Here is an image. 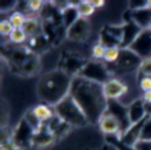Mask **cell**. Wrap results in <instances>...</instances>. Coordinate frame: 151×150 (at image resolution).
I'll use <instances>...</instances> for the list:
<instances>
[{
	"label": "cell",
	"mask_w": 151,
	"mask_h": 150,
	"mask_svg": "<svg viewBox=\"0 0 151 150\" xmlns=\"http://www.w3.org/2000/svg\"><path fill=\"white\" fill-rule=\"evenodd\" d=\"M103 85L80 76L72 78L70 94L79 105L88 123H99L107 110L109 99L104 93Z\"/></svg>",
	"instance_id": "1"
},
{
	"label": "cell",
	"mask_w": 151,
	"mask_h": 150,
	"mask_svg": "<svg viewBox=\"0 0 151 150\" xmlns=\"http://www.w3.org/2000/svg\"><path fill=\"white\" fill-rule=\"evenodd\" d=\"M71 76L64 70H53L45 73L38 81V97L47 105H57L70 94Z\"/></svg>",
	"instance_id": "2"
},
{
	"label": "cell",
	"mask_w": 151,
	"mask_h": 150,
	"mask_svg": "<svg viewBox=\"0 0 151 150\" xmlns=\"http://www.w3.org/2000/svg\"><path fill=\"white\" fill-rule=\"evenodd\" d=\"M54 113L68 125L84 126L88 123L86 116L71 94L66 96L60 103L54 106Z\"/></svg>",
	"instance_id": "3"
},
{
	"label": "cell",
	"mask_w": 151,
	"mask_h": 150,
	"mask_svg": "<svg viewBox=\"0 0 151 150\" xmlns=\"http://www.w3.org/2000/svg\"><path fill=\"white\" fill-rule=\"evenodd\" d=\"M78 76L84 77L90 80H93V81H97V83H100V84H105L107 80L111 79L106 67L99 61L87 63L81 69V71L78 73Z\"/></svg>",
	"instance_id": "4"
},
{
	"label": "cell",
	"mask_w": 151,
	"mask_h": 150,
	"mask_svg": "<svg viewBox=\"0 0 151 150\" xmlns=\"http://www.w3.org/2000/svg\"><path fill=\"white\" fill-rule=\"evenodd\" d=\"M142 59L151 58V30L144 28L129 47Z\"/></svg>",
	"instance_id": "5"
},
{
	"label": "cell",
	"mask_w": 151,
	"mask_h": 150,
	"mask_svg": "<svg viewBox=\"0 0 151 150\" xmlns=\"http://www.w3.org/2000/svg\"><path fill=\"white\" fill-rule=\"evenodd\" d=\"M142 60L143 59L130 48H120V56L116 61V65L120 71H131L136 67H139Z\"/></svg>",
	"instance_id": "6"
},
{
	"label": "cell",
	"mask_w": 151,
	"mask_h": 150,
	"mask_svg": "<svg viewBox=\"0 0 151 150\" xmlns=\"http://www.w3.org/2000/svg\"><path fill=\"white\" fill-rule=\"evenodd\" d=\"M90 34V25L86 19L79 18L68 30H67V37L72 40L81 41L85 40Z\"/></svg>",
	"instance_id": "7"
},
{
	"label": "cell",
	"mask_w": 151,
	"mask_h": 150,
	"mask_svg": "<svg viewBox=\"0 0 151 150\" xmlns=\"http://www.w3.org/2000/svg\"><path fill=\"white\" fill-rule=\"evenodd\" d=\"M103 86H104V93L109 100L118 99L119 97H122L127 92V86L120 80L114 78H111L110 80H107Z\"/></svg>",
	"instance_id": "8"
},
{
	"label": "cell",
	"mask_w": 151,
	"mask_h": 150,
	"mask_svg": "<svg viewBox=\"0 0 151 150\" xmlns=\"http://www.w3.org/2000/svg\"><path fill=\"white\" fill-rule=\"evenodd\" d=\"M124 26V35H123V40L120 44L122 48H129L131 46V44L136 40V38L139 35V33L142 32V27L138 26L133 20H129V22H126Z\"/></svg>",
	"instance_id": "9"
},
{
	"label": "cell",
	"mask_w": 151,
	"mask_h": 150,
	"mask_svg": "<svg viewBox=\"0 0 151 150\" xmlns=\"http://www.w3.org/2000/svg\"><path fill=\"white\" fill-rule=\"evenodd\" d=\"M127 113H129V120H130L131 125L143 120L144 118H146L149 116L146 112L145 102L142 99H137V100L132 102V104L127 109Z\"/></svg>",
	"instance_id": "10"
},
{
	"label": "cell",
	"mask_w": 151,
	"mask_h": 150,
	"mask_svg": "<svg viewBox=\"0 0 151 150\" xmlns=\"http://www.w3.org/2000/svg\"><path fill=\"white\" fill-rule=\"evenodd\" d=\"M99 126L103 132L109 135H114L122 131V125L118 118H116L113 115L109 113L107 111L104 113L101 119L99 120Z\"/></svg>",
	"instance_id": "11"
},
{
	"label": "cell",
	"mask_w": 151,
	"mask_h": 150,
	"mask_svg": "<svg viewBox=\"0 0 151 150\" xmlns=\"http://www.w3.org/2000/svg\"><path fill=\"white\" fill-rule=\"evenodd\" d=\"M131 20H133L138 26H140L143 30L147 28L149 22L151 21V8H142V9H134L131 12Z\"/></svg>",
	"instance_id": "12"
},
{
	"label": "cell",
	"mask_w": 151,
	"mask_h": 150,
	"mask_svg": "<svg viewBox=\"0 0 151 150\" xmlns=\"http://www.w3.org/2000/svg\"><path fill=\"white\" fill-rule=\"evenodd\" d=\"M53 138H54V135L51 131H46L41 126V129L34 133L32 143L33 145H37V146H46L53 141Z\"/></svg>",
	"instance_id": "13"
},
{
	"label": "cell",
	"mask_w": 151,
	"mask_h": 150,
	"mask_svg": "<svg viewBox=\"0 0 151 150\" xmlns=\"http://www.w3.org/2000/svg\"><path fill=\"white\" fill-rule=\"evenodd\" d=\"M80 18L77 5L76 6H67L65 9H63V21L65 27L68 30L78 19Z\"/></svg>",
	"instance_id": "14"
},
{
	"label": "cell",
	"mask_w": 151,
	"mask_h": 150,
	"mask_svg": "<svg viewBox=\"0 0 151 150\" xmlns=\"http://www.w3.org/2000/svg\"><path fill=\"white\" fill-rule=\"evenodd\" d=\"M32 110H33L34 115L39 118V120H41V122L50 120V119H52L53 116L55 115V113L53 112V110L50 107V105H46V104H39V105L34 106Z\"/></svg>",
	"instance_id": "15"
},
{
	"label": "cell",
	"mask_w": 151,
	"mask_h": 150,
	"mask_svg": "<svg viewBox=\"0 0 151 150\" xmlns=\"http://www.w3.org/2000/svg\"><path fill=\"white\" fill-rule=\"evenodd\" d=\"M24 120L29 125V128L34 131V133L38 132V131L41 129V126H42V124H41L42 122L39 120V118L34 115L33 110H28V111L25 113V116H24Z\"/></svg>",
	"instance_id": "16"
},
{
	"label": "cell",
	"mask_w": 151,
	"mask_h": 150,
	"mask_svg": "<svg viewBox=\"0 0 151 150\" xmlns=\"http://www.w3.org/2000/svg\"><path fill=\"white\" fill-rule=\"evenodd\" d=\"M100 44L103 46H105L106 48L107 47H114V46L120 47V41L117 38H114L112 34H110L105 28L100 33Z\"/></svg>",
	"instance_id": "17"
},
{
	"label": "cell",
	"mask_w": 151,
	"mask_h": 150,
	"mask_svg": "<svg viewBox=\"0 0 151 150\" xmlns=\"http://www.w3.org/2000/svg\"><path fill=\"white\" fill-rule=\"evenodd\" d=\"M22 30L25 31V33L27 34V37H35V35H38V30H39L38 20L34 19V18L26 19V22H25Z\"/></svg>",
	"instance_id": "18"
},
{
	"label": "cell",
	"mask_w": 151,
	"mask_h": 150,
	"mask_svg": "<svg viewBox=\"0 0 151 150\" xmlns=\"http://www.w3.org/2000/svg\"><path fill=\"white\" fill-rule=\"evenodd\" d=\"M77 8H78L80 18H84V19H86V17L91 15L94 12V7L92 6L91 1H80V2H78Z\"/></svg>",
	"instance_id": "19"
},
{
	"label": "cell",
	"mask_w": 151,
	"mask_h": 150,
	"mask_svg": "<svg viewBox=\"0 0 151 150\" xmlns=\"http://www.w3.org/2000/svg\"><path fill=\"white\" fill-rule=\"evenodd\" d=\"M22 71L27 74H34L37 72V70L39 69V61L34 58V57H31L28 58L24 64H22Z\"/></svg>",
	"instance_id": "20"
},
{
	"label": "cell",
	"mask_w": 151,
	"mask_h": 150,
	"mask_svg": "<svg viewBox=\"0 0 151 150\" xmlns=\"http://www.w3.org/2000/svg\"><path fill=\"white\" fill-rule=\"evenodd\" d=\"M120 56V47L114 46V47H107L105 50V54H104V60L107 63H114L118 60Z\"/></svg>",
	"instance_id": "21"
},
{
	"label": "cell",
	"mask_w": 151,
	"mask_h": 150,
	"mask_svg": "<svg viewBox=\"0 0 151 150\" xmlns=\"http://www.w3.org/2000/svg\"><path fill=\"white\" fill-rule=\"evenodd\" d=\"M9 21L14 28H22L25 22H26V18H25V14L22 12L18 11V12H14L9 17Z\"/></svg>",
	"instance_id": "22"
},
{
	"label": "cell",
	"mask_w": 151,
	"mask_h": 150,
	"mask_svg": "<svg viewBox=\"0 0 151 150\" xmlns=\"http://www.w3.org/2000/svg\"><path fill=\"white\" fill-rule=\"evenodd\" d=\"M9 40L12 41V43H14V44H21V43H24L25 40H26V38H27V34L25 33V31L22 30V28H14L13 31H12V33L9 34Z\"/></svg>",
	"instance_id": "23"
},
{
	"label": "cell",
	"mask_w": 151,
	"mask_h": 150,
	"mask_svg": "<svg viewBox=\"0 0 151 150\" xmlns=\"http://www.w3.org/2000/svg\"><path fill=\"white\" fill-rule=\"evenodd\" d=\"M139 141H150L151 142V116H149L144 123Z\"/></svg>",
	"instance_id": "24"
},
{
	"label": "cell",
	"mask_w": 151,
	"mask_h": 150,
	"mask_svg": "<svg viewBox=\"0 0 151 150\" xmlns=\"http://www.w3.org/2000/svg\"><path fill=\"white\" fill-rule=\"evenodd\" d=\"M13 30H14V27L12 26L9 20H2L0 22V33L2 37H9V34L12 33Z\"/></svg>",
	"instance_id": "25"
},
{
	"label": "cell",
	"mask_w": 151,
	"mask_h": 150,
	"mask_svg": "<svg viewBox=\"0 0 151 150\" xmlns=\"http://www.w3.org/2000/svg\"><path fill=\"white\" fill-rule=\"evenodd\" d=\"M139 71L144 76L151 77V58H145L142 60L140 66H139Z\"/></svg>",
	"instance_id": "26"
},
{
	"label": "cell",
	"mask_w": 151,
	"mask_h": 150,
	"mask_svg": "<svg viewBox=\"0 0 151 150\" xmlns=\"http://www.w3.org/2000/svg\"><path fill=\"white\" fill-rule=\"evenodd\" d=\"M105 50H106V47H105V46H103L100 43H98L97 45H94V46L92 47V56H93L96 59L104 58Z\"/></svg>",
	"instance_id": "27"
},
{
	"label": "cell",
	"mask_w": 151,
	"mask_h": 150,
	"mask_svg": "<svg viewBox=\"0 0 151 150\" xmlns=\"http://www.w3.org/2000/svg\"><path fill=\"white\" fill-rule=\"evenodd\" d=\"M139 86L144 92L151 91V77L149 76H144L140 80H139Z\"/></svg>",
	"instance_id": "28"
},
{
	"label": "cell",
	"mask_w": 151,
	"mask_h": 150,
	"mask_svg": "<svg viewBox=\"0 0 151 150\" xmlns=\"http://www.w3.org/2000/svg\"><path fill=\"white\" fill-rule=\"evenodd\" d=\"M133 148L136 150H151V142L150 141H138Z\"/></svg>",
	"instance_id": "29"
},
{
	"label": "cell",
	"mask_w": 151,
	"mask_h": 150,
	"mask_svg": "<svg viewBox=\"0 0 151 150\" xmlns=\"http://www.w3.org/2000/svg\"><path fill=\"white\" fill-rule=\"evenodd\" d=\"M15 5H17L15 1H1L0 2V9H1V12H5V11L14 8Z\"/></svg>",
	"instance_id": "30"
},
{
	"label": "cell",
	"mask_w": 151,
	"mask_h": 150,
	"mask_svg": "<svg viewBox=\"0 0 151 150\" xmlns=\"http://www.w3.org/2000/svg\"><path fill=\"white\" fill-rule=\"evenodd\" d=\"M41 5H42V2L41 1H28L27 2V6H28V9H31V11H39L40 8H41Z\"/></svg>",
	"instance_id": "31"
},
{
	"label": "cell",
	"mask_w": 151,
	"mask_h": 150,
	"mask_svg": "<svg viewBox=\"0 0 151 150\" xmlns=\"http://www.w3.org/2000/svg\"><path fill=\"white\" fill-rule=\"evenodd\" d=\"M143 100L145 102V104H151V91L144 92V96H143Z\"/></svg>",
	"instance_id": "32"
},
{
	"label": "cell",
	"mask_w": 151,
	"mask_h": 150,
	"mask_svg": "<svg viewBox=\"0 0 151 150\" xmlns=\"http://www.w3.org/2000/svg\"><path fill=\"white\" fill-rule=\"evenodd\" d=\"M91 4H92V6L96 8V7H101V6H104V1H101V0H96V1H91Z\"/></svg>",
	"instance_id": "33"
}]
</instances>
